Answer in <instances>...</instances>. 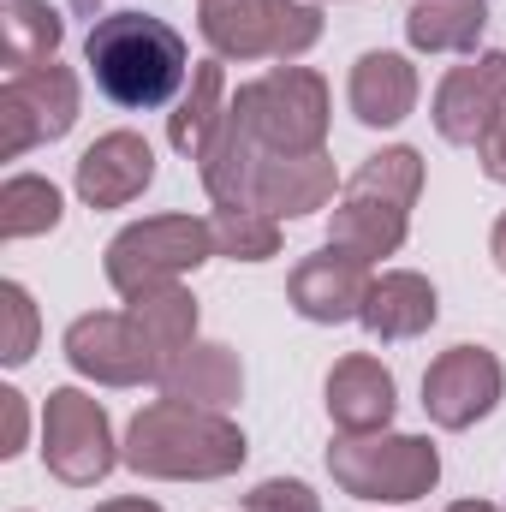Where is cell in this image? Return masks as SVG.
<instances>
[{"mask_svg": "<svg viewBox=\"0 0 506 512\" xmlns=\"http://www.w3.org/2000/svg\"><path fill=\"white\" fill-rule=\"evenodd\" d=\"M328 417L340 435H381L399 411V387H393V370L370 358V352H352L328 370Z\"/></svg>", "mask_w": 506, "mask_h": 512, "instance_id": "2e32d148", "label": "cell"}, {"mask_svg": "<svg viewBox=\"0 0 506 512\" xmlns=\"http://www.w3.org/2000/svg\"><path fill=\"white\" fill-rule=\"evenodd\" d=\"M227 60H197L191 66V84H185V96H179V108L167 114V143L179 149V155H203L209 149V137L221 131V120H227V72H221Z\"/></svg>", "mask_w": 506, "mask_h": 512, "instance_id": "44dd1931", "label": "cell"}, {"mask_svg": "<svg viewBox=\"0 0 506 512\" xmlns=\"http://www.w3.org/2000/svg\"><path fill=\"white\" fill-rule=\"evenodd\" d=\"M96 512H161L155 501H143V495H126V501H102Z\"/></svg>", "mask_w": 506, "mask_h": 512, "instance_id": "1f68e13d", "label": "cell"}, {"mask_svg": "<svg viewBox=\"0 0 506 512\" xmlns=\"http://www.w3.org/2000/svg\"><path fill=\"white\" fill-rule=\"evenodd\" d=\"M78 114H84V90H78L72 66L48 60L30 72H6V84H0V155L24 161L36 143H60L78 126Z\"/></svg>", "mask_w": 506, "mask_h": 512, "instance_id": "9c48e42d", "label": "cell"}, {"mask_svg": "<svg viewBox=\"0 0 506 512\" xmlns=\"http://www.w3.org/2000/svg\"><path fill=\"white\" fill-rule=\"evenodd\" d=\"M489 256H495V268L506 274V209H501V221H495V233H489Z\"/></svg>", "mask_w": 506, "mask_h": 512, "instance_id": "4dcf8cb0", "label": "cell"}, {"mask_svg": "<svg viewBox=\"0 0 506 512\" xmlns=\"http://www.w3.org/2000/svg\"><path fill=\"white\" fill-rule=\"evenodd\" d=\"M483 30H489L483 0H411L405 12V42L417 54H477Z\"/></svg>", "mask_w": 506, "mask_h": 512, "instance_id": "603a6c76", "label": "cell"}, {"mask_svg": "<svg viewBox=\"0 0 506 512\" xmlns=\"http://www.w3.org/2000/svg\"><path fill=\"white\" fill-rule=\"evenodd\" d=\"M66 42V18L48 0H6L0 6V60L6 72H30L48 66Z\"/></svg>", "mask_w": 506, "mask_h": 512, "instance_id": "cb8c5ba5", "label": "cell"}, {"mask_svg": "<svg viewBox=\"0 0 506 512\" xmlns=\"http://www.w3.org/2000/svg\"><path fill=\"white\" fill-rule=\"evenodd\" d=\"M435 316H441V292H435V280L417 274V268H381L376 280H370L364 310H358L364 334L381 340V346H399V340L429 334Z\"/></svg>", "mask_w": 506, "mask_h": 512, "instance_id": "9a60e30c", "label": "cell"}, {"mask_svg": "<svg viewBox=\"0 0 506 512\" xmlns=\"http://www.w3.org/2000/svg\"><path fill=\"white\" fill-rule=\"evenodd\" d=\"M0 316H6L0 364H6V370H24V364L36 358V334H42V322H36V298H30L18 280H0Z\"/></svg>", "mask_w": 506, "mask_h": 512, "instance_id": "4316f807", "label": "cell"}, {"mask_svg": "<svg viewBox=\"0 0 506 512\" xmlns=\"http://www.w3.org/2000/svg\"><path fill=\"white\" fill-rule=\"evenodd\" d=\"M423 197V155L411 143L376 149L340 191L334 215H328V245L381 262L399 256V245L411 239V209Z\"/></svg>", "mask_w": 506, "mask_h": 512, "instance_id": "3957f363", "label": "cell"}, {"mask_svg": "<svg viewBox=\"0 0 506 512\" xmlns=\"http://www.w3.org/2000/svg\"><path fill=\"white\" fill-rule=\"evenodd\" d=\"M60 346H66V364L96 387L155 382V364H149V352H143V340H137L126 310H90V316H78Z\"/></svg>", "mask_w": 506, "mask_h": 512, "instance_id": "4fadbf2b", "label": "cell"}, {"mask_svg": "<svg viewBox=\"0 0 506 512\" xmlns=\"http://www.w3.org/2000/svg\"><path fill=\"white\" fill-rule=\"evenodd\" d=\"M42 465L66 489H96L114 465H126L102 399H90L84 387H54L48 393V405H42Z\"/></svg>", "mask_w": 506, "mask_h": 512, "instance_id": "ba28073f", "label": "cell"}, {"mask_svg": "<svg viewBox=\"0 0 506 512\" xmlns=\"http://www.w3.org/2000/svg\"><path fill=\"white\" fill-rule=\"evenodd\" d=\"M155 387H161V399H185V405H203V411H233L245 399V364H239L233 346L197 340L161 370Z\"/></svg>", "mask_w": 506, "mask_h": 512, "instance_id": "d6986e66", "label": "cell"}, {"mask_svg": "<svg viewBox=\"0 0 506 512\" xmlns=\"http://www.w3.org/2000/svg\"><path fill=\"white\" fill-rule=\"evenodd\" d=\"M203 6H209V0H203Z\"/></svg>", "mask_w": 506, "mask_h": 512, "instance_id": "836d02e7", "label": "cell"}, {"mask_svg": "<svg viewBox=\"0 0 506 512\" xmlns=\"http://www.w3.org/2000/svg\"><path fill=\"white\" fill-rule=\"evenodd\" d=\"M0 459H18L24 453V429H30V411H24V393L18 387H0Z\"/></svg>", "mask_w": 506, "mask_h": 512, "instance_id": "f1b7e54d", "label": "cell"}, {"mask_svg": "<svg viewBox=\"0 0 506 512\" xmlns=\"http://www.w3.org/2000/svg\"><path fill=\"white\" fill-rule=\"evenodd\" d=\"M126 316H131V328H137V340H143V352H149V364H155V382H161V370L185 346H197V298L179 280L126 298Z\"/></svg>", "mask_w": 506, "mask_h": 512, "instance_id": "ffe728a7", "label": "cell"}, {"mask_svg": "<svg viewBox=\"0 0 506 512\" xmlns=\"http://www.w3.org/2000/svg\"><path fill=\"white\" fill-rule=\"evenodd\" d=\"M328 477L340 495L352 501H376V507H411L423 495H435L441 483V453L429 435H334L328 447Z\"/></svg>", "mask_w": 506, "mask_h": 512, "instance_id": "5b68a950", "label": "cell"}, {"mask_svg": "<svg viewBox=\"0 0 506 512\" xmlns=\"http://www.w3.org/2000/svg\"><path fill=\"white\" fill-rule=\"evenodd\" d=\"M215 60H304L322 42L316 0H209L197 18Z\"/></svg>", "mask_w": 506, "mask_h": 512, "instance_id": "52a82bcc", "label": "cell"}, {"mask_svg": "<svg viewBox=\"0 0 506 512\" xmlns=\"http://www.w3.org/2000/svg\"><path fill=\"white\" fill-rule=\"evenodd\" d=\"M72 185H78L84 209H126V203H137L155 185V149H149V137L143 131H102L78 155Z\"/></svg>", "mask_w": 506, "mask_h": 512, "instance_id": "5bb4252c", "label": "cell"}, {"mask_svg": "<svg viewBox=\"0 0 506 512\" xmlns=\"http://www.w3.org/2000/svg\"><path fill=\"white\" fill-rule=\"evenodd\" d=\"M506 108V54H471L465 66H453L441 84H435V108L429 120L441 131V143H459V149H477L483 131L501 120Z\"/></svg>", "mask_w": 506, "mask_h": 512, "instance_id": "8fae6325", "label": "cell"}, {"mask_svg": "<svg viewBox=\"0 0 506 512\" xmlns=\"http://www.w3.org/2000/svg\"><path fill=\"white\" fill-rule=\"evenodd\" d=\"M334 191H346V185H340L328 149H322V155H262L256 185H251V203L268 209L274 221H304V215L328 209Z\"/></svg>", "mask_w": 506, "mask_h": 512, "instance_id": "e0dca14e", "label": "cell"}, {"mask_svg": "<svg viewBox=\"0 0 506 512\" xmlns=\"http://www.w3.org/2000/svg\"><path fill=\"white\" fill-rule=\"evenodd\" d=\"M506 393V370L489 346H447L429 370H423V411L435 429H477L483 417H495Z\"/></svg>", "mask_w": 506, "mask_h": 512, "instance_id": "30bf717a", "label": "cell"}, {"mask_svg": "<svg viewBox=\"0 0 506 512\" xmlns=\"http://www.w3.org/2000/svg\"><path fill=\"white\" fill-rule=\"evenodd\" d=\"M477 161H483V173H489L495 185H506V108H501V120L483 131V143H477Z\"/></svg>", "mask_w": 506, "mask_h": 512, "instance_id": "f546056e", "label": "cell"}, {"mask_svg": "<svg viewBox=\"0 0 506 512\" xmlns=\"http://www.w3.org/2000/svg\"><path fill=\"white\" fill-rule=\"evenodd\" d=\"M256 167H262V149H256L251 131L239 126V120H233V108H227L221 131H215V137H209V149L197 155V173H203L209 203H215V209H239V203H251Z\"/></svg>", "mask_w": 506, "mask_h": 512, "instance_id": "7402d4cb", "label": "cell"}, {"mask_svg": "<svg viewBox=\"0 0 506 512\" xmlns=\"http://www.w3.org/2000/svg\"><path fill=\"white\" fill-rule=\"evenodd\" d=\"M60 215H66V203H60V185H54V179H42V173H12V179L0 185V239H6V245L54 233Z\"/></svg>", "mask_w": 506, "mask_h": 512, "instance_id": "d4e9b609", "label": "cell"}, {"mask_svg": "<svg viewBox=\"0 0 506 512\" xmlns=\"http://www.w3.org/2000/svg\"><path fill=\"white\" fill-rule=\"evenodd\" d=\"M84 66H90L96 90L114 108H131V114L167 108L191 84L185 36L155 12H108V18H96L90 36H84Z\"/></svg>", "mask_w": 506, "mask_h": 512, "instance_id": "7a4b0ae2", "label": "cell"}, {"mask_svg": "<svg viewBox=\"0 0 506 512\" xmlns=\"http://www.w3.org/2000/svg\"><path fill=\"white\" fill-rule=\"evenodd\" d=\"M209 256L221 251H215V227L203 215H149V221H131L108 239L102 274L120 298H137V292H155V286L197 274Z\"/></svg>", "mask_w": 506, "mask_h": 512, "instance_id": "8992f818", "label": "cell"}, {"mask_svg": "<svg viewBox=\"0 0 506 512\" xmlns=\"http://www.w3.org/2000/svg\"><path fill=\"white\" fill-rule=\"evenodd\" d=\"M233 120L262 155H322L328 149V78L316 66H274L233 96Z\"/></svg>", "mask_w": 506, "mask_h": 512, "instance_id": "277c9868", "label": "cell"}, {"mask_svg": "<svg viewBox=\"0 0 506 512\" xmlns=\"http://www.w3.org/2000/svg\"><path fill=\"white\" fill-rule=\"evenodd\" d=\"M120 459L149 483H221L251 459V441L227 411H203L185 399H149L131 417Z\"/></svg>", "mask_w": 506, "mask_h": 512, "instance_id": "6da1fadb", "label": "cell"}, {"mask_svg": "<svg viewBox=\"0 0 506 512\" xmlns=\"http://www.w3.org/2000/svg\"><path fill=\"white\" fill-rule=\"evenodd\" d=\"M370 262L352 251H340V245H322V251H310L298 268H292V280H286V304L304 316V322H316V328H340V322H358V310H364V298H370Z\"/></svg>", "mask_w": 506, "mask_h": 512, "instance_id": "7c38bea8", "label": "cell"}, {"mask_svg": "<svg viewBox=\"0 0 506 512\" xmlns=\"http://www.w3.org/2000/svg\"><path fill=\"white\" fill-rule=\"evenodd\" d=\"M245 512H322V495L298 477H268L245 495Z\"/></svg>", "mask_w": 506, "mask_h": 512, "instance_id": "83f0119b", "label": "cell"}, {"mask_svg": "<svg viewBox=\"0 0 506 512\" xmlns=\"http://www.w3.org/2000/svg\"><path fill=\"white\" fill-rule=\"evenodd\" d=\"M447 512H501V507H489V501H453Z\"/></svg>", "mask_w": 506, "mask_h": 512, "instance_id": "d6a6232c", "label": "cell"}, {"mask_svg": "<svg viewBox=\"0 0 506 512\" xmlns=\"http://www.w3.org/2000/svg\"><path fill=\"white\" fill-rule=\"evenodd\" d=\"M90 6H96V0H90Z\"/></svg>", "mask_w": 506, "mask_h": 512, "instance_id": "e575fe53", "label": "cell"}, {"mask_svg": "<svg viewBox=\"0 0 506 512\" xmlns=\"http://www.w3.org/2000/svg\"><path fill=\"white\" fill-rule=\"evenodd\" d=\"M209 227H215V251L233 256V262H268V256H280V221L268 209H256V203L215 209Z\"/></svg>", "mask_w": 506, "mask_h": 512, "instance_id": "484cf974", "label": "cell"}, {"mask_svg": "<svg viewBox=\"0 0 506 512\" xmlns=\"http://www.w3.org/2000/svg\"><path fill=\"white\" fill-rule=\"evenodd\" d=\"M417 66L405 60V54H393V48H370V54H358L352 60V78H346V102H352V114H358V126L370 131H393L411 120V108H417Z\"/></svg>", "mask_w": 506, "mask_h": 512, "instance_id": "ac0fdd59", "label": "cell"}]
</instances>
